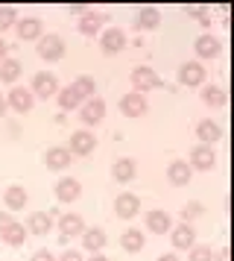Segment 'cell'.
Wrapping results in <instances>:
<instances>
[{
	"label": "cell",
	"mask_w": 234,
	"mask_h": 261,
	"mask_svg": "<svg viewBox=\"0 0 234 261\" xmlns=\"http://www.w3.org/2000/svg\"><path fill=\"white\" fill-rule=\"evenodd\" d=\"M79 118L82 123H88V126H97L100 120L105 118V100L103 97H91V100H82L79 106Z\"/></svg>",
	"instance_id": "obj_1"
},
{
	"label": "cell",
	"mask_w": 234,
	"mask_h": 261,
	"mask_svg": "<svg viewBox=\"0 0 234 261\" xmlns=\"http://www.w3.org/2000/svg\"><path fill=\"white\" fill-rule=\"evenodd\" d=\"M147 109H150V103H147V97L138 94V91H129V94L120 97V112H123L126 118H140V115H147Z\"/></svg>",
	"instance_id": "obj_2"
},
{
	"label": "cell",
	"mask_w": 234,
	"mask_h": 261,
	"mask_svg": "<svg viewBox=\"0 0 234 261\" xmlns=\"http://www.w3.org/2000/svg\"><path fill=\"white\" fill-rule=\"evenodd\" d=\"M33 97H53V94H58V80H56V73H47V71H41V73H35L33 76Z\"/></svg>",
	"instance_id": "obj_3"
},
{
	"label": "cell",
	"mask_w": 234,
	"mask_h": 261,
	"mask_svg": "<svg viewBox=\"0 0 234 261\" xmlns=\"http://www.w3.org/2000/svg\"><path fill=\"white\" fill-rule=\"evenodd\" d=\"M58 217V212L53 208V212H33L30 214V220H26V232H33V235H47L50 229H53V220Z\"/></svg>",
	"instance_id": "obj_4"
},
{
	"label": "cell",
	"mask_w": 234,
	"mask_h": 261,
	"mask_svg": "<svg viewBox=\"0 0 234 261\" xmlns=\"http://www.w3.org/2000/svg\"><path fill=\"white\" fill-rule=\"evenodd\" d=\"M94 147H97V135L88 129H76L73 135H70V155H88L94 153Z\"/></svg>",
	"instance_id": "obj_5"
},
{
	"label": "cell",
	"mask_w": 234,
	"mask_h": 261,
	"mask_svg": "<svg viewBox=\"0 0 234 261\" xmlns=\"http://www.w3.org/2000/svg\"><path fill=\"white\" fill-rule=\"evenodd\" d=\"M132 85L140 91H152V88H161V80H158V73L152 71V68H147V65H140V68H135L132 71Z\"/></svg>",
	"instance_id": "obj_6"
},
{
	"label": "cell",
	"mask_w": 234,
	"mask_h": 261,
	"mask_svg": "<svg viewBox=\"0 0 234 261\" xmlns=\"http://www.w3.org/2000/svg\"><path fill=\"white\" fill-rule=\"evenodd\" d=\"M38 56L41 59H47V62H56V59H62L65 56V41H62V36H44L41 41H38Z\"/></svg>",
	"instance_id": "obj_7"
},
{
	"label": "cell",
	"mask_w": 234,
	"mask_h": 261,
	"mask_svg": "<svg viewBox=\"0 0 234 261\" xmlns=\"http://www.w3.org/2000/svg\"><path fill=\"white\" fill-rule=\"evenodd\" d=\"M190 170H211V167L217 165V153L211 150V147H205V144H196L193 150H190Z\"/></svg>",
	"instance_id": "obj_8"
},
{
	"label": "cell",
	"mask_w": 234,
	"mask_h": 261,
	"mask_svg": "<svg viewBox=\"0 0 234 261\" xmlns=\"http://www.w3.org/2000/svg\"><path fill=\"white\" fill-rule=\"evenodd\" d=\"M179 83L187 85V88L202 85L205 83V65H199V62H185V65L179 68Z\"/></svg>",
	"instance_id": "obj_9"
},
{
	"label": "cell",
	"mask_w": 234,
	"mask_h": 261,
	"mask_svg": "<svg viewBox=\"0 0 234 261\" xmlns=\"http://www.w3.org/2000/svg\"><path fill=\"white\" fill-rule=\"evenodd\" d=\"M58 232H62V241H68V238H73V235H82V232H85L82 214H76V212L58 214Z\"/></svg>",
	"instance_id": "obj_10"
},
{
	"label": "cell",
	"mask_w": 234,
	"mask_h": 261,
	"mask_svg": "<svg viewBox=\"0 0 234 261\" xmlns=\"http://www.w3.org/2000/svg\"><path fill=\"white\" fill-rule=\"evenodd\" d=\"M33 103H35V97H33L30 88H12L9 97H6V106H9L12 112H18V115H26V112L33 109Z\"/></svg>",
	"instance_id": "obj_11"
},
{
	"label": "cell",
	"mask_w": 234,
	"mask_h": 261,
	"mask_svg": "<svg viewBox=\"0 0 234 261\" xmlns=\"http://www.w3.org/2000/svg\"><path fill=\"white\" fill-rule=\"evenodd\" d=\"M170 238H173V247L175 249H193L196 247V229L190 223H179L170 229Z\"/></svg>",
	"instance_id": "obj_12"
},
{
	"label": "cell",
	"mask_w": 234,
	"mask_h": 261,
	"mask_svg": "<svg viewBox=\"0 0 234 261\" xmlns=\"http://www.w3.org/2000/svg\"><path fill=\"white\" fill-rule=\"evenodd\" d=\"M79 194H82V185L73 176H62L56 182V197L62 205H70L73 200H79Z\"/></svg>",
	"instance_id": "obj_13"
},
{
	"label": "cell",
	"mask_w": 234,
	"mask_h": 261,
	"mask_svg": "<svg viewBox=\"0 0 234 261\" xmlns=\"http://www.w3.org/2000/svg\"><path fill=\"white\" fill-rule=\"evenodd\" d=\"M100 47H103V53H120L126 47V33L120 27H108L100 36Z\"/></svg>",
	"instance_id": "obj_14"
},
{
	"label": "cell",
	"mask_w": 234,
	"mask_h": 261,
	"mask_svg": "<svg viewBox=\"0 0 234 261\" xmlns=\"http://www.w3.org/2000/svg\"><path fill=\"white\" fill-rule=\"evenodd\" d=\"M15 30H18V38L21 41H35V38H41V33H44V24H41V18H18L15 21Z\"/></svg>",
	"instance_id": "obj_15"
},
{
	"label": "cell",
	"mask_w": 234,
	"mask_h": 261,
	"mask_svg": "<svg viewBox=\"0 0 234 261\" xmlns=\"http://www.w3.org/2000/svg\"><path fill=\"white\" fill-rule=\"evenodd\" d=\"M26 202H30V197H26L23 185H9V188H6V194H3V205L9 208V214L23 212V208H26Z\"/></svg>",
	"instance_id": "obj_16"
},
{
	"label": "cell",
	"mask_w": 234,
	"mask_h": 261,
	"mask_svg": "<svg viewBox=\"0 0 234 261\" xmlns=\"http://www.w3.org/2000/svg\"><path fill=\"white\" fill-rule=\"evenodd\" d=\"M138 212H140V197H135V194H120V197L114 200V214L117 217L132 220Z\"/></svg>",
	"instance_id": "obj_17"
},
{
	"label": "cell",
	"mask_w": 234,
	"mask_h": 261,
	"mask_svg": "<svg viewBox=\"0 0 234 261\" xmlns=\"http://www.w3.org/2000/svg\"><path fill=\"white\" fill-rule=\"evenodd\" d=\"M196 56H202V59H214V56H220V50H222V44H220V38L214 36V33H202V36L196 38Z\"/></svg>",
	"instance_id": "obj_18"
},
{
	"label": "cell",
	"mask_w": 234,
	"mask_h": 261,
	"mask_svg": "<svg viewBox=\"0 0 234 261\" xmlns=\"http://www.w3.org/2000/svg\"><path fill=\"white\" fill-rule=\"evenodd\" d=\"M190 165H187L185 159H173L170 165H167V182L170 185H187L190 182Z\"/></svg>",
	"instance_id": "obj_19"
},
{
	"label": "cell",
	"mask_w": 234,
	"mask_h": 261,
	"mask_svg": "<svg viewBox=\"0 0 234 261\" xmlns=\"http://www.w3.org/2000/svg\"><path fill=\"white\" fill-rule=\"evenodd\" d=\"M147 229L155 232V235H164V232L173 229V217L167 212H161V208H152V212H147Z\"/></svg>",
	"instance_id": "obj_20"
},
{
	"label": "cell",
	"mask_w": 234,
	"mask_h": 261,
	"mask_svg": "<svg viewBox=\"0 0 234 261\" xmlns=\"http://www.w3.org/2000/svg\"><path fill=\"white\" fill-rule=\"evenodd\" d=\"M196 138H199V144L211 147L214 141H220L222 138V126L217 123V120H199L196 123Z\"/></svg>",
	"instance_id": "obj_21"
},
{
	"label": "cell",
	"mask_w": 234,
	"mask_h": 261,
	"mask_svg": "<svg viewBox=\"0 0 234 261\" xmlns=\"http://www.w3.org/2000/svg\"><path fill=\"white\" fill-rule=\"evenodd\" d=\"M158 21H161V12H158L155 6H140L138 12H135V21H132V24H135V30L140 33V30H155Z\"/></svg>",
	"instance_id": "obj_22"
},
{
	"label": "cell",
	"mask_w": 234,
	"mask_h": 261,
	"mask_svg": "<svg viewBox=\"0 0 234 261\" xmlns=\"http://www.w3.org/2000/svg\"><path fill=\"white\" fill-rule=\"evenodd\" d=\"M70 150L68 147H50L44 153V165L50 167V170H65V167H70Z\"/></svg>",
	"instance_id": "obj_23"
},
{
	"label": "cell",
	"mask_w": 234,
	"mask_h": 261,
	"mask_svg": "<svg viewBox=\"0 0 234 261\" xmlns=\"http://www.w3.org/2000/svg\"><path fill=\"white\" fill-rule=\"evenodd\" d=\"M103 24H105V18L100 12H94V9H85L82 12V18H79V33L82 36H97L100 30H103Z\"/></svg>",
	"instance_id": "obj_24"
},
{
	"label": "cell",
	"mask_w": 234,
	"mask_h": 261,
	"mask_svg": "<svg viewBox=\"0 0 234 261\" xmlns=\"http://www.w3.org/2000/svg\"><path fill=\"white\" fill-rule=\"evenodd\" d=\"M135 173H138V165H135V159H129V155L117 159L114 165H111V176H114L117 182H132Z\"/></svg>",
	"instance_id": "obj_25"
},
{
	"label": "cell",
	"mask_w": 234,
	"mask_h": 261,
	"mask_svg": "<svg viewBox=\"0 0 234 261\" xmlns=\"http://www.w3.org/2000/svg\"><path fill=\"white\" fill-rule=\"evenodd\" d=\"M26 235H30V232H26L23 223H18V220L9 223L6 229H0V241H3V244H9V247H21L23 241H26Z\"/></svg>",
	"instance_id": "obj_26"
},
{
	"label": "cell",
	"mask_w": 234,
	"mask_h": 261,
	"mask_svg": "<svg viewBox=\"0 0 234 261\" xmlns=\"http://www.w3.org/2000/svg\"><path fill=\"white\" fill-rule=\"evenodd\" d=\"M143 244H147V238H143L140 229H126V232L120 235V247L126 249V252H140Z\"/></svg>",
	"instance_id": "obj_27"
},
{
	"label": "cell",
	"mask_w": 234,
	"mask_h": 261,
	"mask_svg": "<svg viewBox=\"0 0 234 261\" xmlns=\"http://www.w3.org/2000/svg\"><path fill=\"white\" fill-rule=\"evenodd\" d=\"M82 247L88 249V252H100V249L105 247V232L97 229V226H94V229H85V232H82Z\"/></svg>",
	"instance_id": "obj_28"
},
{
	"label": "cell",
	"mask_w": 234,
	"mask_h": 261,
	"mask_svg": "<svg viewBox=\"0 0 234 261\" xmlns=\"http://www.w3.org/2000/svg\"><path fill=\"white\" fill-rule=\"evenodd\" d=\"M21 71H23V65H21L18 59H6V62H0V83H6V85L18 83Z\"/></svg>",
	"instance_id": "obj_29"
},
{
	"label": "cell",
	"mask_w": 234,
	"mask_h": 261,
	"mask_svg": "<svg viewBox=\"0 0 234 261\" xmlns=\"http://www.w3.org/2000/svg\"><path fill=\"white\" fill-rule=\"evenodd\" d=\"M58 106H62V112H73V109L82 106V97L73 91V85H68V88H58Z\"/></svg>",
	"instance_id": "obj_30"
},
{
	"label": "cell",
	"mask_w": 234,
	"mask_h": 261,
	"mask_svg": "<svg viewBox=\"0 0 234 261\" xmlns=\"http://www.w3.org/2000/svg\"><path fill=\"white\" fill-rule=\"evenodd\" d=\"M73 91H76L82 100H91L94 91H97V83H94V76H88V73L76 76V80H73Z\"/></svg>",
	"instance_id": "obj_31"
},
{
	"label": "cell",
	"mask_w": 234,
	"mask_h": 261,
	"mask_svg": "<svg viewBox=\"0 0 234 261\" xmlns=\"http://www.w3.org/2000/svg\"><path fill=\"white\" fill-rule=\"evenodd\" d=\"M202 100L208 103V106H225V91H222L220 85H208V88H202Z\"/></svg>",
	"instance_id": "obj_32"
},
{
	"label": "cell",
	"mask_w": 234,
	"mask_h": 261,
	"mask_svg": "<svg viewBox=\"0 0 234 261\" xmlns=\"http://www.w3.org/2000/svg\"><path fill=\"white\" fill-rule=\"evenodd\" d=\"M15 21H18L15 9H12V6H0V33L12 30V27H15Z\"/></svg>",
	"instance_id": "obj_33"
},
{
	"label": "cell",
	"mask_w": 234,
	"mask_h": 261,
	"mask_svg": "<svg viewBox=\"0 0 234 261\" xmlns=\"http://www.w3.org/2000/svg\"><path fill=\"white\" fill-rule=\"evenodd\" d=\"M196 217H202V205H199V202H187V205H182V223H193Z\"/></svg>",
	"instance_id": "obj_34"
},
{
	"label": "cell",
	"mask_w": 234,
	"mask_h": 261,
	"mask_svg": "<svg viewBox=\"0 0 234 261\" xmlns=\"http://www.w3.org/2000/svg\"><path fill=\"white\" fill-rule=\"evenodd\" d=\"M190 252V261H214V249L205 247V244H196L193 249H187Z\"/></svg>",
	"instance_id": "obj_35"
},
{
	"label": "cell",
	"mask_w": 234,
	"mask_h": 261,
	"mask_svg": "<svg viewBox=\"0 0 234 261\" xmlns=\"http://www.w3.org/2000/svg\"><path fill=\"white\" fill-rule=\"evenodd\" d=\"M58 261H85V258H82V252H76V249H68V252H62Z\"/></svg>",
	"instance_id": "obj_36"
},
{
	"label": "cell",
	"mask_w": 234,
	"mask_h": 261,
	"mask_svg": "<svg viewBox=\"0 0 234 261\" xmlns=\"http://www.w3.org/2000/svg\"><path fill=\"white\" fill-rule=\"evenodd\" d=\"M185 15H199L202 18V15H208V9L205 6H185Z\"/></svg>",
	"instance_id": "obj_37"
},
{
	"label": "cell",
	"mask_w": 234,
	"mask_h": 261,
	"mask_svg": "<svg viewBox=\"0 0 234 261\" xmlns=\"http://www.w3.org/2000/svg\"><path fill=\"white\" fill-rule=\"evenodd\" d=\"M33 261H56V258H53V252H47V249H38V252L33 255Z\"/></svg>",
	"instance_id": "obj_38"
},
{
	"label": "cell",
	"mask_w": 234,
	"mask_h": 261,
	"mask_svg": "<svg viewBox=\"0 0 234 261\" xmlns=\"http://www.w3.org/2000/svg\"><path fill=\"white\" fill-rule=\"evenodd\" d=\"M9 223H15V217H12L9 212H0V229H6Z\"/></svg>",
	"instance_id": "obj_39"
},
{
	"label": "cell",
	"mask_w": 234,
	"mask_h": 261,
	"mask_svg": "<svg viewBox=\"0 0 234 261\" xmlns=\"http://www.w3.org/2000/svg\"><path fill=\"white\" fill-rule=\"evenodd\" d=\"M6 59H9V44L0 38V62H6Z\"/></svg>",
	"instance_id": "obj_40"
},
{
	"label": "cell",
	"mask_w": 234,
	"mask_h": 261,
	"mask_svg": "<svg viewBox=\"0 0 234 261\" xmlns=\"http://www.w3.org/2000/svg\"><path fill=\"white\" fill-rule=\"evenodd\" d=\"M155 261H179V255H175V252H164V255H158Z\"/></svg>",
	"instance_id": "obj_41"
},
{
	"label": "cell",
	"mask_w": 234,
	"mask_h": 261,
	"mask_svg": "<svg viewBox=\"0 0 234 261\" xmlns=\"http://www.w3.org/2000/svg\"><path fill=\"white\" fill-rule=\"evenodd\" d=\"M214 261H228V249H220V252H214Z\"/></svg>",
	"instance_id": "obj_42"
},
{
	"label": "cell",
	"mask_w": 234,
	"mask_h": 261,
	"mask_svg": "<svg viewBox=\"0 0 234 261\" xmlns=\"http://www.w3.org/2000/svg\"><path fill=\"white\" fill-rule=\"evenodd\" d=\"M6 109H9V106H6V97H0V118L6 115Z\"/></svg>",
	"instance_id": "obj_43"
},
{
	"label": "cell",
	"mask_w": 234,
	"mask_h": 261,
	"mask_svg": "<svg viewBox=\"0 0 234 261\" xmlns=\"http://www.w3.org/2000/svg\"><path fill=\"white\" fill-rule=\"evenodd\" d=\"M88 261H108V258H105V255H100V252H94V255H91Z\"/></svg>",
	"instance_id": "obj_44"
}]
</instances>
